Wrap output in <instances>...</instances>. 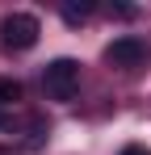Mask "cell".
<instances>
[{
    "instance_id": "obj_1",
    "label": "cell",
    "mask_w": 151,
    "mask_h": 155,
    "mask_svg": "<svg viewBox=\"0 0 151 155\" xmlns=\"http://www.w3.org/2000/svg\"><path fill=\"white\" fill-rule=\"evenodd\" d=\"M42 88H46L50 101H72L76 88H80V63H76V59H55V63H46Z\"/></svg>"
},
{
    "instance_id": "obj_2",
    "label": "cell",
    "mask_w": 151,
    "mask_h": 155,
    "mask_svg": "<svg viewBox=\"0 0 151 155\" xmlns=\"http://www.w3.org/2000/svg\"><path fill=\"white\" fill-rule=\"evenodd\" d=\"M38 34H42V25H38L34 13H8V17L0 21V38H4L8 51H29V46L38 42Z\"/></svg>"
},
{
    "instance_id": "obj_3",
    "label": "cell",
    "mask_w": 151,
    "mask_h": 155,
    "mask_svg": "<svg viewBox=\"0 0 151 155\" xmlns=\"http://www.w3.org/2000/svg\"><path fill=\"white\" fill-rule=\"evenodd\" d=\"M147 59V42L143 38H113L105 46V63L109 67H139Z\"/></svg>"
},
{
    "instance_id": "obj_4",
    "label": "cell",
    "mask_w": 151,
    "mask_h": 155,
    "mask_svg": "<svg viewBox=\"0 0 151 155\" xmlns=\"http://www.w3.org/2000/svg\"><path fill=\"white\" fill-rule=\"evenodd\" d=\"M59 13H63V21H67V25H84V21H88V13H92V4H84V0L76 4V0H67Z\"/></svg>"
},
{
    "instance_id": "obj_5",
    "label": "cell",
    "mask_w": 151,
    "mask_h": 155,
    "mask_svg": "<svg viewBox=\"0 0 151 155\" xmlns=\"http://www.w3.org/2000/svg\"><path fill=\"white\" fill-rule=\"evenodd\" d=\"M0 101H4V105L21 101V84H17V80H8V76H4V80H0Z\"/></svg>"
},
{
    "instance_id": "obj_6",
    "label": "cell",
    "mask_w": 151,
    "mask_h": 155,
    "mask_svg": "<svg viewBox=\"0 0 151 155\" xmlns=\"http://www.w3.org/2000/svg\"><path fill=\"white\" fill-rule=\"evenodd\" d=\"M122 155H151V151H147V147H126Z\"/></svg>"
},
{
    "instance_id": "obj_7",
    "label": "cell",
    "mask_w": 151,
    "mask_h": 155,
    "mask_svg": "<svg viewBox=\"0 0 151 155\" xmlns=\"http://www.w3.org/2000/svg\"><path fill=\"white\" fill-rule=\"evenodd\" d=\"M0 155H4V151H0Z\"/></svg>"
}]
</instances>
